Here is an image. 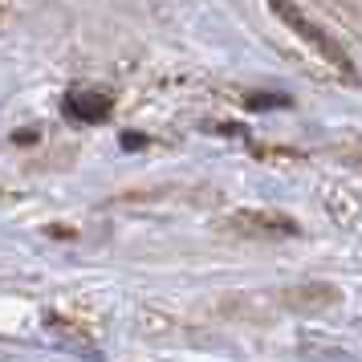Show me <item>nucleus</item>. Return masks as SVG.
I'll return each mask as SVG.
<instances>
[{
	"instance_id": "obj_5",
	"label": "nucleus",
	"mask_w": 362,
	"mask_h": 362,
	"mask_svg": "<svg viewBox=\"0 0 362 362\" xmlns=\"http://www.w3.org/2000/svg\"><path fill=\"white\" fill-rule=\"evenodd\" d=\"M122 147L134 151V147H143V139H139V134H127V139H122Z\"/></svg>"
},
{
	"instance_id": "obj_4",
	"label": "nucleus",
	"mask_w": 362,
	"mask_h": 362,
	"mask_svg": "<svg viewBox=\"0 0 362 362\" xmlns=\"http://www.w3.org/2000/svg\"><path fill=\"white\" fill-rule=\"evenodd\" d=\"M248 106H252V110H264V106H289V98H285V94H261V98H248Z\"/></svg>"
},
{
	"instance_id": "obj_3",
	"label": "nucleus",
	"mask_w": 362,
	"mask_h": 362,
	"mask_svg": "<svg viewBox=\"0 0 362 362\" xmlns=\"http://www.w3.org/2000/svg\"><path fill=\"white\" fill-rule=\"evenodd\" d=\"M232 228L240 232H261V236H297V224L289 220V216H269V212H240L228 220Z\"/></svg>"
},
{
	"instance_id": "obj_1",
	"label": "nucleus",
	"mask_w": 362,
	"mask_h": 362,
	"mask_svg": "<svg viewBox=\"0 0 362 362\" xmlns=\"http://www.w3.org/2000/svg\"><path fill=\"white\" fill-rule=\"evenodd\" d=\"M269 8H273V17H281V25H289V29H293L301 41H310L313 49L326 57V66H334L342 78H350V82L358 78V74H354V62H350V53H346L342 45H338V41H334V37H329L322 25H317V21L305 17L293 0H269Z\"/></svg>"
},
{
	"instance_id": "obj_2",
	"label": "nucleus",
	"mask_w": 362,
	"mask_h": 362,
	"mask_svg": "<svg viewBox=\"0 0 362 362\" xmlns=\"http://www.w3.org/2000/svg\"><path fill=\"white\" fill-rule=\"evenodd\" d=\"M66 115L78 122H102L110 115V90L102 86H74L66 94Z\"/></svg>"
}]
</instances>
